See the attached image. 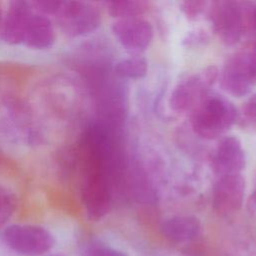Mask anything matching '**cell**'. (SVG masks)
I'll list each match as a JSON object with an SVG mask.
<instances>
[{
	"label": "cell",
	"instance_id": "cell-22",
	"mask_svg": "<svg viewBox=\"0 0 256 256\" xmlns=\"http://www.w3.org/2000/svg\"><path fill=\"white\" fill-rule=\"evenodd\" d=\"M247 205L251 212H256V181H255V187L249 196Z\"/></svg>",
	"mask_w": 256,
	"mask_h": 256
},
{
	"label": "cell",
	"instance_id": "cell-18",
	"mask_svg": "<svg viewBox=\"0 0 256 256\" xmlns=\"http://www.w3.org/2000/svg\"><path fill=\"white\" fill-rule=\"evenodd\" d=\"M62 1H55V0H40V1H32L30 2L33 10L40 14L50 16L58 12Z\"/></svg>",
	"mask_w": 256,
	"mask_h": 256
},
{
	"label": "cell",
	"instance_id": "cell-21",
	"mask_svg": "<svg viewBox=\"0 0 256 256\" xmlns=\"http://www.w3.org/2000/svg\"><path fill=\"white\" fill-rule=\"evenodd\" d=\"M243 114L248 121L256 125V93L251 95L245 102Z\"/></svg>",
	"mask_w": 256,
	"mask_h": 256
},
{
	"label": "cell",
	"instance_id": "cell-17",
	"mask_svg": "<svg viewBox=\"0 0 256 256\" xmlns=\"http://www.w3.org/2000/svg\"><path fill=\"white\" fill-rule=\"evenodd\" d=\"M179 7L188 19L195 20L208 8V4L203 0H185L179 4Z\"/></svg>",
	"mask_w": 256,
	"mask_h": 256
},
{
	"label": "cell",
	"instance_id": "cell-1",
	"mask_svg": "<svg viewBox=\"0 0 256 256\" xmlns=\"http://www.w3.org/2000/svg\"><path fill=\"white\" fill-rule=\"evenodd\" d=\"M237 109L221 95H206L191 110L190 125L201 138L213 140L226 134L237 120Z\"/></svg>",
	"mask_w": 256,
	"mask_h": 256
},
{
	"label": "cell",
	"instance_id": "cell-7",
	"mask_svg": "<svg viewBox=\"0 0 256 256\" xmlns=\"http://www.w3.org/2000/svg\"><path fill=\"white\" fill-rule=\"evenodd\" d=\"M111 30L118 43L132 55L145 51L154 37L151 22L142 17L116 20Z\"/></svg>",
	"mask_w": 256,
	"mask_h": 256
},
{
	"label": "cell",
	"instance_id": "cell-6",
	"mask_svg": "<svg viewBox=\"0 0 256 256\" xmlns=\"http://www.w3.org/2000/svg\"><path fill=\"white\" fill-rule=\"evenodd\" d=\"M246 180L242 174L219 176L212 190V207L219 216L238 212L244 202Z\"/></svg>",
	"mask_w": 256,
	"mask_h": 256
},
{
	"label": "cell",
	"instance_id": "cell-25",
	"mask_svg": "<svg viewBox=\"0 0 256 256\" xmlns=\"http://www.w3.org/2000/svg\"><path fill=\"white\" fill-rule=\"evenodd\" d=\"M44 256H66V255L61 254V253H52V254H46Z\"/></svg>",
	"mask_w": 256,
	"mask_h": 256
},
{
	"label": "cell",
	"instance_id": "cell-11",
	"mask_svg": "<svg viewBox=\"0 0 256 256\" xmlns=\"http://www.w3.org/2000/svg\"><path fill=\"white\" fill-rule=\"evenodd\" d=\"M201 231V221L194 215H174L160 223L161 234L175 244H188L196 240Z\"/></svg>",
	"mask_w": 256,
	"mask_h": 256
},
{
	"label": "cell",
	"instance_id": "cell-12",
	"mask_svg": "<svg viewBox=\"0 0 256 256\" xmlns=\"http://www.w3.org/2000/svg\"><path fill=\"white\" fill-rule=\"evenodd\" d=\"M56 41V30L49 16L33 12L24 38L23 45L33 50H47Z\"/></svg>",
	"mask_w": 256,
	"mask_h": 256
},
{
	"label": "cell",
	"instance_id": "cell-10",
	"mask_svg": "<svg viewBox=\"0 0 256 256\" xmlns=\"http://www.w3.org/2000/svg\"><path fill=\"white\" fill-rule=\"evenodd\" d=\"M33 12L30 2L11 1L3 18L1 39L9 45L23 44Z\"/></svg>",
	"mask_w": 256,
	"mask_h": 256
},
{
	"label": "cell",
	"instance_id": "cell-24",
	"mask_svg": "<svg viewBox=\"0 0 256 256\" xmlns=\"http://www.w3.org/2000/svg\"><path fill=\"white\" fill-rule=\"evenodd\" d=\"M3 18H4V15H3V11L1 9V6H0V39H1V34H2V25H3Z\"/></svg>",
	"mask_w": 256,
	"mask_h": 256
},
{
	"label": "cell",
	"instance_id": "cell-3",
	"mask_svg": "<svg viewBox=\"0 0 256 256\" xmlns=\"http://www.w3.org/2000/svg\"><path fill=\"white\" fill-rule=\"evenodd\" d=\"M208 19L214 34L225 46L237 45L244 34L249 13L242 4L231 0H220L207 8Z\"/></svg>",
	"mask_w": 256,
	"mask_h": 256
},
{
	"label": "cell",
	"instance_id": "cell-15",
	"mask_svg": "<svg viewBox=\"0 0 256 256\" xmlns=\"http://www.w3.org/2000/svg\"><path fill=\"white\" fill-rule=\"evenodd\" d=\"M17 208V198L15 193L0 185V228L5 226L11 219Z\"/></svg>",
	"mask_w": 256,
	"mask_h": 256
},
{
	"label": "cell",
	"instance_id": "cell-16",
	"mask_svg": "<svg viewBox=\"0 0 256 256\" xmlns=\"http://www.w3.org/2000/svg\"><path fill=\"white\" fill-rule=\"evenodd\" d=\"M81 256H127L123 252L105 244L101 241L93 240L86 243L82 249Z\"/></svg>",
	"mask_w": 256,
	"mask_h": 256
},
{
	"label": "cell",
	"instance_id": "cell-5",
	"mask_svg": "<svg viewBox=\"0 0 256 256\" xmlns=\"http://www.w3.org/2000/svg\"><path fill=\"white\" fill-rule=\"evenodd\" d=\"M219 78V69L209 65L198 73H194L179 80L169 97L170 108L178 113L192 110L207 95L211 87Z\"/></svg>",
	"mask_w": 256,
	"mask_h": 256
},
{
	"label": "cell",
	"instance_id": "cell-20",
	"mask_svg": "<svg viewBox=\"0 0 256 256\" xmlns=\"http://www.w3.org/2000/svg\"><path fill=\"white\" fill-rule=\"evenodd\" d=\"M243 54L251 82L253 86L256 87V42L253 44L252 47L244 50Z\"/></svg>",
	"mask_w": 256,
	"mask_h": 256
},
{
	"label": "cell",
	"instance_id": "cell-23",
	"mask_svg": "<svg viewBox=\"0 0 256 256\" xmlns=\"http://www.w3.org/2000/svg\"><path fill=\"white\" fill-rule=\"evenodd\" d=\"M249 24L252 26V28L256 32V6H254L251 11L249 12Z\"/></svg>",
	"mask_w": 256,
	"mask_h": 256
},
{
	"label": "cell",
	"instance_id": "cell-9",
	"mask_svg": "<svg viewBox=\"0 0 256 256\" xmlns=\"http://www.w3.org/2000/svg\"><path fill=\"white\" fill-rule=\"evenodd\" d=\"M212 166L219 176L242 174L246 167V153L237 136L226 135L220 139L214 151Z\"/></svg>",
	"mask_w": 256,
	"mask_h": 256
},
{
	"label": "cell",
	"instance_id": "cell-19",
	"mask_svg": "<svg viewBox=\"0 0 256 256\" xmlns=\"http://www.w3.org/2000/svg\"><path fill=\"white\" fill-rule=\"evenodd\" d=\"M209 41L208 33L203 29H195L189 31L185 38L183 39V44L186 47H198L200 45H205Z\"/></svg>",
	"mask_w": 256,
	"mask_h": 256
},
{
	"label": "cell",
	"instance_id": "cell-13",
	"mask_svg": "<svg viewBox=\"0 0 256 256\" xmlns=\"http://www.w3.org/2000/svg\"><path fill=\"white\" fill-rule=\"evenodd\" d=\"M148 72V61L140 55L134 54L117 61L113 66V73L121 80L141 79Z\"/></svg>",
	"mask_w": 256,
	"mask_h": 256
},
{
	"label": "cell",
	"instance_id": "cell-8",
	"mask_svg": "<svg viewBox=\"0 0 256 256\" xmlns=\"http://www.w3.org/2000/svg\"><path fill=\"white\" fill-rule=\"evenodd\" d=\"M218 81L221 89L232 97L243 98L251 93L254 86L246 67L243 51L227 59L219 71Z\"/></svg>",
	"mask_w": 256,
	"mask_h": 256
},
{
	"label": "cell",
	"instance_id": "cell-4",
	"mask_svg": "<svg viewBox=\"0 0 256 256\" xmlns=\"http://www.w3.org/2000/svg\"><path fill=\"white\" fill-rule=\"evenodd\" d=\"M57 26L68 38L87 36L95 32L102 23L100 9L88 2L62 1L55 14Z\"/></svg>",
	"mask_w": 256,
	"mask_h": 256
},
{
	"label": "cell",
	"instance_id": "cell-2",
	"mask_svg": "<svg viewBox=\"0 0 256 256\" xmlns=\"http://www.w3.org/2000/svg\"><path fill=\"white\" fill-rule=\"evenodd\" d=\"M1 241L19 256H44L55 245L54 235L34 224H11L1 232Z\"/></svg>",
	"mask_w": 256,
	"mask_h": 256
},
{
	"label": "cell",
	"instance_id": "cell-14",
	"mask_svg": "<svg viewBox=\"0 0 256 256\" xmlns=\"http://www.w3.org/2000/svg\"><path fill=\"white\" fill-rule=\"evenodd\" d=\"M105 7L116 20L142 17L149 10V4L142 0H112L105 2Z\"/></svg>",
	"mask_w": 256,
	"mask_h": 256
}]
</instances>
